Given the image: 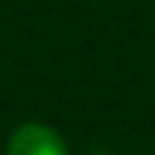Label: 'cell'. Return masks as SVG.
Masks as SVG:
<instances>
[{"label": "cell", "mask_w": 155, "mask_h": 155, "mask_svg": "<svg viewBox=\"0 0 155 155\" xmlns=\"http://www.w3.org/2000/svg\"><path fill=\"white\" fill-rule=\"evenodd\" d=\"M6 155H69V152L58 129H52L49 124L29 121L12 132L9 144H6Z\"/></svg>", "instance_id": "obj_1"}, {"label": "cell", "mask_w": 155, "mask_h": 155, "mask_svg": "<svg viewBox=\"0 0 155 155\" xmlns=\"http://www.w3.org/2000/svg\"><path fill=\"white\" fill-rule=\"evenodd\" d=\"M86 155H112V150H106V147H92Z\"/></svg>", "instance_id": "obj_2"}]
</instances>
